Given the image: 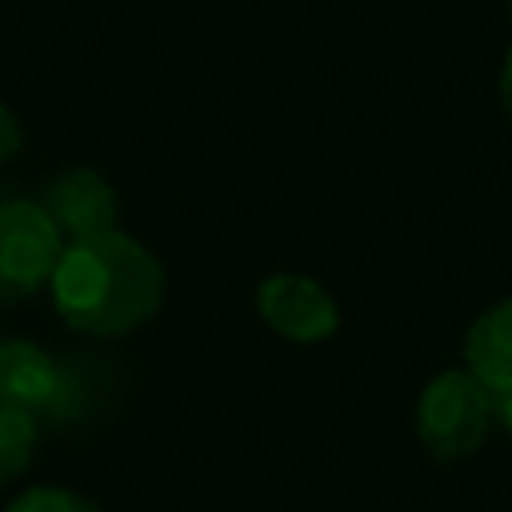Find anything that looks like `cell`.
<instances>
[{"mask_svg": "<svg viewBox=\"0 0 512 512\" xmlns=\"http://www.w3.org/2000/svg\"><path fill=\"white\" fill-rule=\"evenodd\" d=\"M56 312L88 336H124L164 304L160 260L124 232L72 240L52 272Z\"/></svg>", "mask_w": 512, "mask_h": 512, "instance_id": "obj_1", "label": "cell"}, {"mask_svg": "<svg viewBox=\"0 0 512 512\" xmlns=\"http://www.w3.org/2000/svg\"><path fill=\"white\" fill-rule=\"evenodd\" d=\"M0 404L64 420L76 412V380L32 340H0Z\"/></svg>", "mask_w": 512, "mask_h": 512, "instance_id": "obj_4", "label": "cell"}, {"mask_svg": "<svg viewBox=\"0 0 512 512\" xmlns=\"http://www.w3.org/2000/svg\"><path fill=\"white\" fill-rule=\"evenodd\" d=\"M500 104H504V116L512 124V48L504 52V64H500Z\"/></svg>", "mask_w": 512, "mask_h": 512, "instance_id": "obj_11", "label": "cell"}, {"mask_svg": "<svg viewBox=\"0 0 512 512\" xmlns=\"http://www.w3.org/2000/svg\"><path fill=\"white\" fill-rule=\"evenodd\" d=\"M492 420L496 400L468 368H448L432 376L416 400V436L428 456L444 464L472 456L488 440Z\"/></svg>", "mask_w": 512, "mask_h": 512, "instance_id": "obj_2", "label": "cell"}, {"mask_svg": "<svg viewBox=\"0 0 512 512\" xmlns=\"http://www.w3.org/2000/svg\"><path fill=\"white\" fill-rule=\"evenodd\" d=\"M504 4H508V16H512V0H504Z\"/></svg>", "mask_w": 512, "mask_h": 512, "instance_id": "obj_13", "label": "cell"}, {"mask_svg": "<svg viewBox=\"0 0 512 512\" xmlns=\"http://www.w3.org/2000/svg\"><path fill=\"white\" fill-rule=\"evenodd\" d=\"M32 448H36V416L0 404V488L32 464Z\"/></svg>", "mask_w": 512, "mask_h": 512, "instance_id": "obj_8", "label": "cell"}, {"mask_svg": "<svg viewBox=\"0 0 512 512\" xmlns=\"http://www.w3.org/2000/svg\"><path fill=\"white\" fill-rule=\"evenodd\" d=\"M4 512H104V508L68 488H28Z\"/></svg>", "mask_w": 512, "mask_h": 512, "instance_id": "obj_9", "label": "cell"}, {"mask_svg": "<svg viewBox=\"0 0 512 512\" xmlns=\"http://www.w3.org/2000/svg\"><path fill=\"white\" fill-rule=\"evenodd\" d=\"M20 140H24L20 120L12 116V108H8V104H0V164H4V160H12V156L20 152Z\"/></svg>", "mask_w": 512, "mask_h": 512, "instance_id": "obj_10", "label": "cell"}, {"mask_svg": "<svg viewBox=\"0 0 512 512\" xmlns=\"http://www.w3.org/2000/svg\"><path fill=\"white\" fill-rule=\"evenodd\" d=\"M60 228L32 200L0 204V308L28 300L44 280H52L64 252Z\"/></svg>", "mask_w": 512, "mask_h": 512, "instance_id": "obj_3", "label": "cell"}, {"mask_svg": "<svg viewBox=\"0 0 512 512\" xmlns=\"http://www.w3.org/2000/svg\"><path fill=\"white\" fill-rule=\"evenodd\" d=\"M40 208L52 216V224L68 240H92V236L116 232V216H120V200L112 184L92 168H72L56 176Z\"/></svg>", "mask_w": 512, "mask_h": 512, "instance_id": "obj_6", "label": "cell"}, {"mask_svg": "<svg viewBox=\"0 0 512 512\" xmlns=\"http://www.w3.org/2000/svg\"><path fill=\"white\" fill-rule=\"evenodd\" d=\"M496 400V420L504 424V432L512 436V392H500V396H492Z\"/></svg>", "mask_w": 512, "mask_h": 512, "instance_id": "obj_12", "label": "cell"}, {"mask_svg": "<svg viewBox=\"0 0 512 512\" xmlns=\"http://www.w3.org/2000/svg\"><path fill=\"white\" fill-rule=\"evenodd\" d=\"M464 368L492 392H512V296L480 312L464 336Z\"/></svg>", "mask_w": 512, "mask_h": 512, "instance_id": "obj_7", "label": "cell"}, {"mask_svg": "<svg viewBox=\"0 0 512 512\" xmlns=\"http://www.w3.org/2000/svg\"><path fill=\"white\" fill-rule=\"evenodd\" d=\"M256 308L268 320L272 332L312 344V340H328L340 324V308L328 296L324 284H316L312 276H296V272H276L256 288Z\"/></svg>", "mask_w": 512, "mask_h": 512, "instance_id": "obj_5", "label": "cell"}]
</instances>
